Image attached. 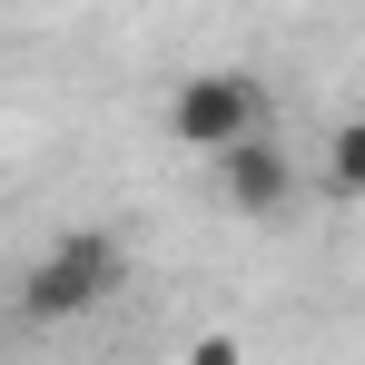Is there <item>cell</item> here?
<instances>
[{
    "label": "cell",
    "instance_id": "1",
    "mask_svg": "<svg viewBox=\"0 0 365 365\" xmlns=\"http://www.w3.org/2000/svg\"><path fill=\"white\" fill-rule=\"evenodd\" d=\"M119 287H128V247L109 237V227H69V237H50L20 267V316H30V326H79V316H99Z\"/></svg>",
    "mask_w": 365,
    "mask_h": 365
},
{
    "label": "cell",
    "instance_id": "2",
    "mask_svg": "<svg viewBox=\"0 0 365 365\" xmlns=\"http://www.w3.org/2000/svg\"><path fill=\"white\" fill-rule=\"evenodd\" d=\"M247 128H267V79L257 69H187L178 89H168V138L197 148V158H217Z\"/></svg>",
    "mask_w": 365,
    "mask_h": 365
},
{
    "label": "cell",
    "instance_id": "3",
    "mask_svg": "<svg viewBox=\"0 0 365 365\" xmlns=\"http://www.w3.org/2000/svg\"><path fill=\"white\" fill-rule=\"evenodd\" d=\"M207 168H217V207H227V217H247V227H277V217L297 207V158L277 148V128L227 138Z\"/></svg>",
    "mask_w": 365,
    "mask_h": 365
},
{
    "label": "cell",
    "instance_id": "4",
    "mask_svg": "<svg viewBox=\"0 0 365 365\" xmlns=\"http://www.w3.org/2000/svg\"><path fill=\"white\" fill-rule=\"evenodd\" d=\"M316 178H326V197H365V109H346V119L326 128Z\"/></svg>",
    "mask_w": 365,
    "mask_h": 365
}]
</instances>
